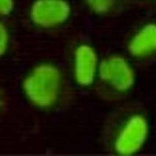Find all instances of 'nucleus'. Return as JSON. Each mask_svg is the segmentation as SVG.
<instances>
[{
    "label": "nucleus",
    "mask_w": 156,
    "mask_h": 156,
    "mask_svg": "<svg viewBox=\"0 0 156 156\" xmlns=\"http://www.w3.org/2000/svg\"><path fill=\"white\" fill-rule=\"evenodd\" d=\"M62 82V73L56 65L41 62L25 76L22 89L31 105L39 109H49L58 101Z\"/></svg>",
    "instance_id": "f257e3e1"
},
{
    "label": "nucleus",
    "mask_w": 156,
    "mask_h": 156,
    "mask_svg": "<svg viewBox=\"0 0 156 156\" xmlns=\"http://www.w3.org/2000/svg\"><path fill=\"white\" fill-rule=\"evenodd\" d=\"M150 133V123L142 113H134L124 121L116 133L113 147L119 156L137 154L145 145Z\"/></svg>",
    "instance_id": "f03ea898"
},
{
    "label": "nucleus",
    "mask_w": 156,
    "mask_h": 156,
    "mask_svg": "<svg viewBox=\"0 0 156 156\" xmlns=\"http://www.w3.org/2000/svg\"><path fill=\"white\" fill-rule=\"evenodd\" d=\"M98 76L119 93H127L134 87L136 72L131 63L119 55H110L100 61Z\"/></svg>",
    "instance_id": "7ed1b4c3"
},
{
    "label": "nucleus",
    "mask_w": 156,
    "mask_h": 156,
    "mask_svg": "<svg viewBox=\"0 0 156 156\" xmlns=\"http://www.w3.org/2000/svg\"><path fill=\"white\" fill-rule=\"evenodd\" d=\"M72 6L68 0H34L29 9V17L41 29L59 27L69 20Z\"/></svg>",
    "instance_id": "20e7f679"
},
{
    "label": "nucleus",
    "mask_w": 156,
    "mask_h": 156,
    "mask_svg": "<svg viewBox=\"0 0 156 156\" xmlns=\"http://www.w3.org/2000/svg\"><path fill=\"white\" fill-rule=\"evenodd\" d=\"M99 63L97 51L91 44L87 43L78 44L73 56V75L75 83L83 88L91 87L98 76Z\"/></svg>",
    "instance_id": "39448f33"
},
{
    "label": "nucleus",
    "mask_w": 156,
    "mask_h": 156,
    "mask_svg": "<svg viewBox=\"0 0 156 156\" xmlns=\"http://www.w3.org/2000/svg\"><path fill=\"white\" fill-rule=\"evenodd\" d=\"M128 52L132 57L144 58L156 54V22L143 24L128 41Z\"/></svg>",
    "instance_id": "423d86ee"
},
{
    "label": "nucleus",
    "mask_w": 156,
    "mask_h": 156,
    "mask_svg": "<svg viewBox=\"0 0 156 156\" xmlns=\"http://www.w3.org/2000/svg\"><path fill=\"white\" fill-rule=\"evenodd\" d=\"M83 2L94 13L105 15L113 8L115 0H83Z\"/></svg>",
    "instance_id": "0eeeda50"
},
{
    "label": "nucleus",
    "mask_w": 156,
    "mask_h": 156,
    "mask_svg": "<svg viewBox=\"0 0 156 156\" xmlns=\"http://www.w3.org/2000/svg\"><path fill=\"white\" fill-rule=\"evenodd\" d=\"M9 37L8 30L0 20V56L3 55L9 48Z\"/></svg>",
    "instance_id": "6e6552de"
},
{
    "label": "nucleus",
    "mask_w": 156,
    "mask_h": 156,
    "mask_svg": "<svg viewBox=\"0 0 156 156\" xmlns=\"http://www.w3.org/2000/svg\"><path fill=\"white\" fill-rule=\"evenodd\" d=\"M14 6V0H0V15L8 16L13 11Z\"/></svg>",
    "instance_id": "1a4fd4ad"
}]
</instances>
